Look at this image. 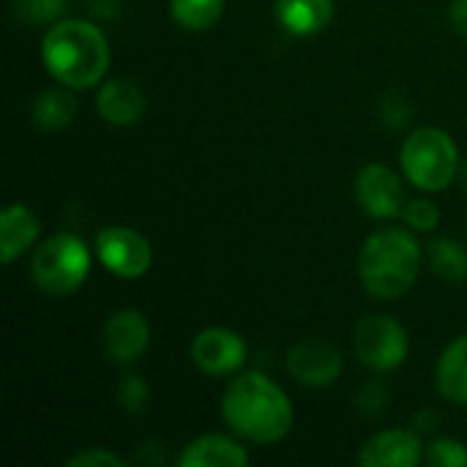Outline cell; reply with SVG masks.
<instances>
[{
    "label": "cell",
    "mask_w": 467,
    "mask_h": 467,
    "mask_svg": "<svg viewBox=\"0 0 467 467\" xmlns=\"http://www.w3.org/2000/svg\"><path fill=\"white\" fill-rule=\"evenodd\" d=\"M358 462L364 467H413L424 462V449L419 435L408 430H386L361 446Z\"/></svg>",
    "instance_id": "7c38bea8"
},
{
    "label": "cell",
    "mask_w": 467,
    "mask_h": 467,
    "mask_svg": "<svg viewBox=\"0 0 467 467\" xmlns=\"http://www.w3.org/2000/svg\"><path fill=\"white\" fill-rule=\"evenodd\" d=\"M96 254L101 265L118 279H140L153 263V249L145 235L131 227H104L96 235Z\"/></svg>",
    "instance_id": "52a82bcc"
},
{
    "label": "cell",
    "mask_w": 467,
    "mask_h": 467,
    "mask_svg": "<svg viewBox=\"0 0 467 467\" xmlns=\"http://www.w3.org/2000/svg\"><path fill=\"white\" fill-rule=\"evenodd\" d=\"M172 19L186 30H208L224 14V0H170Z\"/></svg>",
    "instance_id": "d6986e66"
},
{
    "label": "cell",
    "mask_w": 467,
    "mask_h": 467,
    "mask_svg": "<svg viewBox=\"0 0 467 467\" xmlns=\"http://www.w3.org/2000/svg\"><path fill=\"white\" fill-rule=\"evenodd\" d=\"M96 109L109 126H131L145 115V93L129 79H109L96 96Z\"/></svg>",
    "instance_id": "4fadbf2b"
},
{
    "label": "cell",
    "mask_w": 467,
    "mask_h": 467,
    "mask_svg": "<svg viewBox=\"0 0 467 467\" xmlns=\"http://www.w3.org/2000/svg\"><path fill=\"white\" fill-rule=\"evenodd\" d=\"M150 345V326L137 309H118L101 328V350L112 364H134Z\"/></svg>",
    "instance_id": "9c48e42d"
},
{
    "label": "cell",
    "mask_w": 467,
    "mask_h": 467,
    "mask_svg": "<svg viewBox=\"0 0 467 467\" xmlns=\"http://www.w3.org/2000/svg\"><path fill=\"white\" fill-rule=\"evenodd\" d=\"M449 14H451V22H454V27L467 36V0H451V8H449Z\"/></svg>",
    "instance_id": "484cf974"
},
{
    "label": "cell",
    "mask_w": 467,
    "mask_h": 467,
    "mask_svg": "<svg viewBox=\"0 0 467 467\" xmlns=\"http://www.w3.org/2000/svg\"><path fill=\"white\" fill-rule=\"evenodd\" d=\"M356 200L361 211L372 219H394L402 216L405 189L400 175L386 164H367L356 178Z\"/></svg>",
    "instance_id": "30bf717a"
},
{
    "label": "cell",
    "mask_w": 467,
    "mask_h": 467,
    "mask_svg": "<svg viewBox=\"0 0 467 467\" xmlns=\"http://www.w3.org/2000/svg\"><path fill=\"white\" fill-rule=\"evenodd\" d=\"M36 241H38V219H36V213L22 202L8 205L0 213V260H3V265H11Z\"/></svg>",
    "instance_id": "9a60e30c"
},
{
    "label": "cell",
    "mask_w": 467,
    "mask_h": 467,
    "mask_svg": "<svg viewBox=\"0 0 467 467\" xmlns=\"http://www.w3.org/2000/svg\"><path fill=\"white\" fill-rule=\"evenodd\" d=\"M30 274L38 290L49 296H68L82 287V282L90 274V252L82 238L71 233L49 235L44 244H38Z\"/></svg>",
    "instance_id": "5b68a950"
},
{
    "label": "cell",
    "mask_w": 467,
    "mask_h": 467,
    "mask_svg": "<svg viewBox=\"0 0 467 467\" xmlns=\"http://www.w3.org/2000/svg\"><path fill=\"white\" fill-rule=\"evenodd\" d=\"M189 356L194 361L197 369H202L205 375L213 378H224V375H235L244 364H246V342L241 334H235L233 328H205L192 339Z\"/></svg>",
    "instance_id": "ba28073f"
},
{
    "label": "cell",
    "mask_w": 467,
    "mask_h": 467,
    "mask_svg": "<svg viewBox=\"0 0 467 467\" xmlns=\"http://www.w3.org/2000/svg\"><path fill=\"white\" fill-rule=\"evenodd\" d=\"M181 467H246L249 451L227 435H202L186 443L178 457Z\"/></svg>",
    "instance_id": "5bb4252c"
},
{
    "label": "cell",
    "mask_w": 467,
    "mask_h": 467,
    "mask_svg": "<svg viewBox=\"0 0 467 467\" xmlns=\"http://www.w3.org/2000/svg\"><path fill=\"white\" fill-rule=\"evenodd\" d=\"M402 219H405V224H408L410 230H416V233H430V230L438 227L441 211H438L430 200H410V202H405V208H402Z\"/></svg>",
    "instance_id": "cb8c5ba5"
},
{
    "label": "cell",
    "mask_w": 467,
    "mask_h": 467,
    "mask_svg": "<svg viewBox=\"0 0 467 467\" xmlns=\"http://www.w3.org/2000/svg\"><path fill=\"white\" fill-rule=\"evenodd\" d=\"M150 389L140 375H126L118 386V402L126 413H142L148 410Z\"/></svg>",
    "instance_id": "603a6c76"
},
{
    "label": "cell",
    "mask_w": 467,
    "mask_h": 467,
    "mask_svg": "<svg viewBox=\"0 0 467 467\" xmlns=\"http://www.w3.org/2000/svg\"><path fill=\"white\" fill-rule=\"evenodd\" d=\"M421 246L413 233L386 227L372 233L358 254V276L372 298H402L419 279Z\"/></svg>",
    "instance_id": "3957f363"
},
{
    "label": "cell",
    "mask_w": 467,
    "mask_h": 467,
    "mask_svg": "<svg viewBox=\"0 0 467 467\" xmlns=\"http://www.w3.org/2000/svg\"><path fill=\"white\" fill-rule=\"evenodd\" d=\"M287 375L306 389L334 386L342 375V353L323 339H304L287 353Z\"/></svg>",
    "instance_id": "8fae6325"
},
{
    "label": "cell",
    "mask_w": 467,
    "mask_h": 467,
    "mask_svg": "<svg viewBox=\"0 0 467 467\" xmlns=\"http://www.w3.org/2000/svg\"><path fill=\"white\" fill-rule=\"evenodd\" d=\"M66 8V0H14V11L19 19L30 25L55 22Z\"/></svg>",
    "instance_id": "7402d4cb"
},
{
    "label": "cell",
    "mask_w": 467,
    "mask_h": 467,
    "mask_svg": "<svg viewBox=\"0 0 467 467\" xmlns=\"http://www.w3.org/2000/svg\"><path fill=\"white\" fill-rule=\"evenodd\" d=\"M353 348L364 367L375 372H391L405 364L410 353V339L394 317L369 315L356 326Z\"/></svg>",
    "instance_id": "8992f818"
},
{
    "label": "cell",
    "mask_w": 467,
    "mask_h": 467,
    "mask_svg": "<svg viewBox=\"0 0 467 467\" xmlns=\"http://www.w3.org/2000/svg\"><path fill=\"white\" fill-rule=\"evenodd\" d=\"M41 60L60 85L85 90L104 79L109 44L107 36L85 19H60L41 41Z\"/></svg>",
    "instance_id": "7a4b0ae2"
},
{
    "label": "cell",
    "mask_w": 467,
    "mask_h": 467,
    "mask_svg": "<svg viewBox=\"0 0 467 467\" xmlns=\"http://www.w3.org/2000/svg\"><path fill=\"white\" fill-rule=\"evenodd\" d=\"M222 416L235 435L260 446L287 438L296 421L287 394L260 372H244L224 389Z\"/></svg>",
    "instance_id": "6da1fadb"
},
{
    "label": "cell",
    "mask_w": 467,
    "mask_h": 467,
    "mask_svg": "<svg viewBox=\"0 0 467 467\" xmlns=\"http://www.w3.org/2000/svg\"><path fill=\"white\" fill-rule=\"evenodd\" d=\"M405 178L421 192H443L460 167V153L454 140L443 129H419L413 131L400 153Z\"/></svg>",
    "instance_id": "277c9868"
},
{
    "label": "cell",
    "mask_w": 467,
    "mask_h": 467,
    "mask_svg": "<svg viewBox=\"0 0 467 467\" xmlns=\"http://www.w3.org/2000/svg\"><path fill=\"white\" fill-rule=\"evenodd\" d=\"M126 462L112 454L109 449H101V446H93V449H82L77 451L71 460H68V467H123Z\"/></svg>",
    "instance_id": "d4e9b609"
},
{
    "label": "cell",
    "mask_w": 467,
    "mask_h": 467,
    "mask_svg": "<svg viewBox=\"0 0 467 467\" xmlns=\"http://www.w3.org/2000/svg\"><path fill=\"white\" fill-rule=\"evenodd\" d=\"M424 462L430 467H467V446L454 438H435L424 449Z\"/></svg>",
    "instance_id": "44dd1931"
},
{
    "label": "cell",
    "mask_w": 467,
    "mask_h": 467,
    "mask_svg": "<svg viewBox=\"0 0 467 467\" xmlns=\"http://www.w3.org/2000/svg\"><path fill=\"white\" fill-rule=\"evenodd\" d=\"M71 88H52L36 96L33 101V123L44 131H60L74 123L77 118V99L68 93Z\"/></svg>",
    "instance_id": "ac0fdd59"
},
{
    "label": "cell",
    "mask_w": 467,
    "mask_h": 467,
    "mask_svg": "<svg viewBox=\"0 0 467 467\" xmlns=\"http://www.w3.org/2000/svg\"><path fill=\"white\" fill-rule=\"evenodd\" d=\"M430 265L446 282H465L467 249L451 238H438L430 244Z\"/></svg>",
    "instance_id": "ffe728a7"
},
{
    "label": "cell",
    "mask_w": 467,
    "mask_h": 467,
    "mask_svg": "<svg viewBox=\"0 0 467 467\" xmlns=\"http://www.w3.org/2000/svg\"><path fill=\"white\" fill-rule=\"evenodd\" d=\"M279 25L293 36H317L334 19V0H276Z\"/></svg>",
    "instance_id": "2e32d148"
},
{
    "label": "cell",
    "mask_w": 467,
    "mask_h": 467,
    "mask_svg": "<svg viewBox=\"0 0 467 467\" xmlns=\"http://www.w3.org/2000/svg\"><path fill=\"white\" fill-rule=\"evenodd\" d=\"M435 386L449 402L467 408V334L443 350L435 372Z\"/></svg>",
    "instance_id": "e0dca14e"
}]
</instances>
